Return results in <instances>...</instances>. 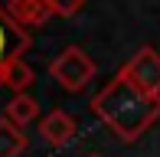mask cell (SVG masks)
<instances>
[{"label":"cell","instance_id":"obj_7","mask_svg":"<svg viewBox=\"0 0 160 157\" xmlns=\"http://www.w3.org/2000/svg\"><path fill=\"white\" fill-rule=\"evenodd\" d=\"M30 147L23 128L13 124L10 118H0V157H23V151Z\"/></svg>","mask_w":160,"mask_h":157},{"label":"cell","instance_id":"obj_5","mask_svg":"<svg viewBox=\"0 0 160 157\" xmlns=\"http://www.w3.org/2000/svg\"><path fill=\"white\" fill-rule=\"evenodd\" d=\"M72 134H75V121H72V115H69V111H62V108L49 111V115L39 121V138L46 141L49 147H62V144H69Z\"/></svg>","mask_w":160,"mask_h":157},{"label":"cell","instance_id":"obj_6","mask_svg":"<svg viewBox=\"0 0 160 157\" xmlns=\"http://www.w3.org/2000/svg\"><path fill=\"white\" fill-rule=\"evenodd\" d=\"M7 13L17 20L20 26H39L52 17V0H7Z\"/></svg>","mask_w":160,"mask_h":157},{"label":"cell","instance_id":"obj_12","mask_svg":"<svg viewBox=\"0 0 160 157\" xmlns=\"http://www.w3.org/2000/svg\"><path fill=\"white\" fill-rule=\"evenodd\" d=\"M88 157H98V154H88Z\"/></svg>","mask_w":160,"mask_h":157},{"label":"cell","instance_id":"obj_1","mask_svg":"<svg viewBox=\"0 0 160 157\" xmlns=\"http://www.w3.org/2000/svg\"><path fill=\"white\" fill-rule=\"evenodd\" d=\"M92 111L121 141H137L160 118V95L141 89L128 72L118 69V75L92 98Z\"/></svg>","mask_w":160,"mask_h":157},{"label":"cell","instance_id":"obj_3","mask_svg":"<svg viewBox=\"0 0 160 157\" xmlns=\"http://www.w3.org/2000/svg\"><path fill=\"white\" fill-rule=\"evenodd\" d=\"M121 72H128L141 89L160 95V53H157V49L141 46V49L124 62V66H121Z\"/></svg>","mask_w":160,"mask_h":157},{"label":"cell","instance_id":"obj_9","mask_svg":"<svg viewBox=\"0 0 160 157\" xmlns=\"http://www.w3.org/2000/svg\"><path fill=\"white\" fill-rule=\"evenodd\" d=\"M7 118L13 121V124H20V128H26L30 121L39 118V102H36L33 95H13L10 98V105H7Z\"/></svg>","mask_w":160,"mask_h":157},{"label":"cell","instance_id":"obj_8","mask_svg":"<svg viewBox=\"0 0 160 157\" xmlns=\"http://www.w3.org/2000/svg\"><path fill=\"white\" fill-rule=\"evenodd\" d=\"M33 78H36V75H33V66H30V62H23V56L3 62V85H7V89H13L17 95H23V92L30 89Z\"/></svg>","mask_w":160,"mask_h":157},{"label":"cell","instance_id":"obj_4","mask_svg":"<svg viewBox=\"0 0 160 157\" xmlns=\"http://www.w3.org/2000/svg\"><path fill=\"white\" fill-rule=\"evenodd\" d=\"M30 33H26V26H20L17 20L7 13V7H0V66L10 59H17V56H23L26 49H30Z\"/></svg>","mask_w":160,"mask_h":157},{"label":"cell","instance_id":"obj_11","mask_svg":"<svg viewBox=\"0 0 160 157\" xmlns=\"http://www.w3.org/2000/svg\"><path fill=\"white\" fill-rule=\"evenodd\" d=\"M0 85H3V66H0Z\"/></svg>","mask_w":160,"mask_h":157},{"label":"cell","instance_id":"obj_2","mask_svg":"<svg viewBox=\"0 0 160 157\" xmlns=\"http://www.w3.org/2000/svg\"><path fill=\"white\" fill-rule=\"evenodd\" d=\"M49 75L62 85L65 92H82L85 85L95 78V62L88 59V53L78 46H69L49 62Z\"/></svg>","mask_w":160,"mask_h":157},{"label":"cell","instance_id":"obj_10","mask_svg":"<svg viewBox=\"0 0 160 157\" xmlns=\"http://www.w3.org/2000/svg\"><path fill=\"white\" fill-rule=\"evenodd\" d=\"M82 7H85V0H52V10L59 17H75Z\"/></svg>","mask_w":160,"mask_h":157}]
</instances>
